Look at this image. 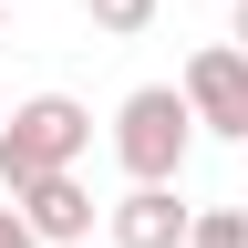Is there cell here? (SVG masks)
<instances>
[{
	"instance_id": "obj_1",
	"label": "cell",
	"mask_w": 248,
	"mask_h": 248,
	"mask_svg": "<svg viewBox=\"0 0 248 248\" xmlns=\"http://www.w3.org/2000/svg\"><path fill=\"white\" fill-rule=\"evenodd\" d=\"M197 135L207 124H197V104H186V83H135L114 104V166H124V186H176Z\"/></svg>"
},
{
	"instance_id": "obj_2",
	"label": "cell",
	"mask_w": 248,
	"mask_h": 248,
	"mask_svg": "<svg viewBox=\"0 0 248 248\" xmlns=\"http://www.w3.org/2000/svg\"><path fill=\"white\" fill-rule=\"evenodd\" d=\"M93 155V104H73V93H31V104H11V124H0V186H42V176H73Z\"/></svg>"
},
{
	"instance_id": "obj_3",
	"label": "cell",
	"mask_w": 248,
	"mask_h": 248,
	"mask_svg": "<svg viewBox=\"0 0 248 248\" xmlns=\"http://www.w3.org/2000/svg\"><path fill=\"white\" fill-rule=\"evenodd\" d=\"M176 83H186V104H197V124H207V135L248 145V52H238V42H197Z\"/></svg>"
},
{
	"instance_id": "obj_4",
	"label": "cell",
	"mask_w": 248,
	"mask_h": 248,
	"mask_svg": "<svg viewBox=\"0 0 248 248\" xmlns=\"http://www.w3.org/2000/svg\"><path fill=\"white\" fill-rule=\"evenodd\" d=\"M104 228H114V248H186L197 238V207H186L176 186H124L104 207Z\"/></svg>"
},
{
	"instance_id": "obj_5",
	"label": "cell",
	"mask_w": 248,
	"mask_h": 248,
	"mask_svg": "<svg viewBox=\"0 0 248 248\" xmlns=\"http://www.w3.org/2000/svg\"><path fill=\"white\" fill-rule=\"evenodd\" d=\"M21 217L42 228V248H73V238H93V186L83 176H42V186H21Z\"/></svg>"
},
{
	"instance_id": "obj_6",
	"label": "cell",
	"mask_w": 248,
	"mask_h": 248,
	"mask_svg": "<svg viewBox=\"0 0 248 248\" xmlns=\"http://www.w3.org/2000/svg\"><path fill=\"white\" fill-rule=\"evenodd\" d=\"M83 21L104 31V42H135V31L155 21V0H83Z\"/></svg>"
},
{
	"instance_id": "obj_7",
	"label": "cell",
	"mask_w": 248,
	"mask_h": 248,
	"mask_svg": "<svg viewBox=\"0 0 248 248\" xmlns=\"http://www.w3.org/2000/svg\"><path fill=\"white\" fill-rule=\"evenodd\" d=\"M186 248H248V207H197V238Z\"/></svg>"
},
{
	"instance_id": "obj_8",
	"label": "cell",
	"mask_w": 248,
	"mask_h": 248,
	"mask_svg": "<svg viewBox=\"0 0 248 248\" xmlns=\"http://www.w3.org/2000/svg\"><path fill=\"white\" fill-rule=\"evenodd\" d=\"M0 248H42V228L21 217V197H0Z\"/></svg>"
},
{
	"instance_id": "obj_9",
	"label": "cell",
	"mask_w": 248,
	"mask_h": 248,
	"mask_svg": "<svg viewBox=\"0 0 248 248\" xmlns=\"http://www.w3.org/2000/svg\"><path fill=\"white\" fill-rule=\"evenodd\" d=\"M228 42H238V52H248V0H238V31H228Z\"/></svg>"
},
{
	"instance_id": "obj_10",
	"label": "cell",
	"mask_w": 248,
	"mask_h": 248,
	"mask_svg": "<svg viewBox=\"0 0 248 248\" xmlns=\"http://www.w3.org/2000/svg\"><path fill=\"white\" fill-rule=\"evenodd\" d=\"M0 31H11V0H0Z\"/></svg>"
},
{
	"instance_id": "obj_11",
	"label": "cell",
	"mask_w": 248,
	"mask_h": 248,
	"mask_svg": "<svg viewBox=\"0 0 248 248\" xmlns=\"http://www.w3.org/2000/svg\"><path fill=\"white\" fill-rule=\"evenodd\" d=\"M0 124H11V104H0Z\"/></svg>"
},
{
	"instance_id": "obj_12",
	"label": "cell",
	"mask_w": 248,
	"mask_h": 248,
	"mask_svg": "<svg viewBox=\"0 0 248 248\" xmlns=\"http://www.w3.org/2000/svg\"><path fill=\"white\" fill-rule=\"evenodd\" d=\"M228 11H238V0H228Z\"/></svg>"
}]
</instances>
